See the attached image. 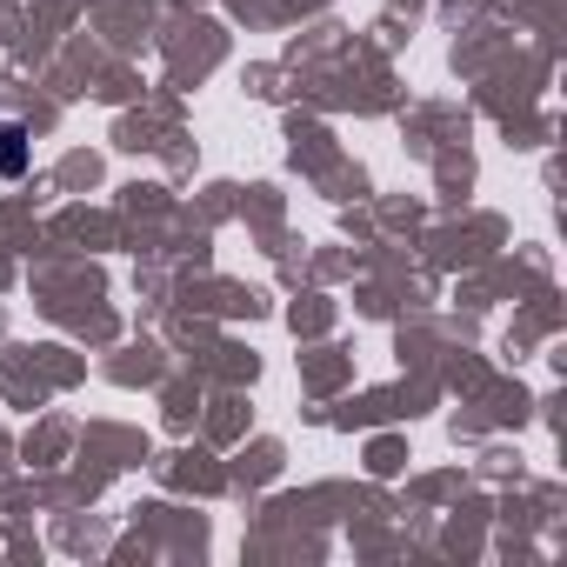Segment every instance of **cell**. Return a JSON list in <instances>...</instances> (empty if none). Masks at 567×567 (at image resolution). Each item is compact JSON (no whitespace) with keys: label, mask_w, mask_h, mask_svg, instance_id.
<instances>
[{"label":"cell","mask_w":567,"mask_h":567,"mask_svg":"<svg viewBox=\"0 0 567 567\" xmlns=\"http://www.w3.org/2000/svg\"><path fill=\"white\" fill-rule=\"evenodd\" d=\"M0 174H8V181L28 174V127L21 121H0Z\"/></svg>","instance_id":"6da1fadb"}]
</instances>
